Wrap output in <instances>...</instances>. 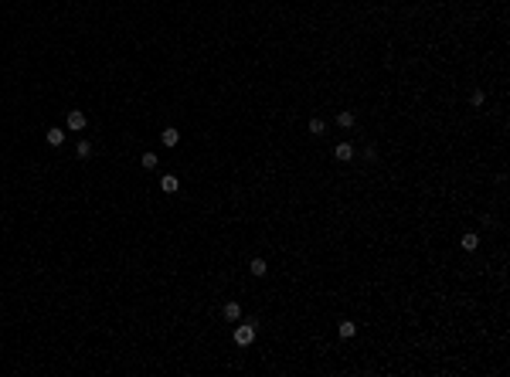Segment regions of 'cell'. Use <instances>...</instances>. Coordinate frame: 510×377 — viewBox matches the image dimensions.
Masks as SVG:
<instances>
[{
  "label": "cell",
  "instance_id": "4",
  "mask_svg": "<svg viewBox=\"0 0 510 377\" xmlns=\"http://www.w3.org/2000/svg\"><path fill=\"white\" fill-rule=\"evenodd\" d=\"M44 140H48V147H62V143H65V129H58V126H51V129L44 133Z\"/></svg>",
  "mask_w": 510,
  "mask_h": 377
},
{
  "label": "cell",
  "instance_id": "8",
  "mask_svg": "<svg viewBox=\"0 0 510 377\" xmlns=\"http://www.w3.org/2000/svg\"><path fill=\"white\" fill-rule=\"evenodd\" d=\"M337 160H340V163H347V160H354V147H351V143H340V147H337Z\"/></svg>",
  "mask_w": 510,
  "mask_h": 377
},
{
  "label": "cell",
  "instance_id": "3",
  "mask_svg": "<svg viewBox=\"0 0 510 377\" xmlns=\"http://www.w3.org/2000/svg\"><path fill=\"white\" fill-rule=\"evenodd\" d=\"M160 190H163V194H177V190H180V180H177L174 173H163V177H160Z\"/></svg>",
  "mask_w": 510,
  "mask_h": 377
},
{
  "label": "cell",
  "instance_id": "10",
  "mask_svg": "<svg viewBox=\"0 0 510 377\" xmlns=\"http://www.w3.org/2000/svg\"><path fill=\"white\" fill-rule=\"evenodd\" d=\"M156 163H160L156 153H143V156H140V167H143V170H156Z\"/></svg>",
  "mask_w": 510,
  "mask_h": 377
},
{
  "label": "cell",
  "instance_id": "6",
  "mask_svg": "<svg viewBox=\"0 0 510 377\" xmlns=\"http://www.w3.org/2000/svg\"><path fill=\"white\" fill-rule=\"evenodd\" d=\"M221 313H224V319H228V323L242 319V306H238V302H224V309H221Z\"/></svg>",
  "mask_w": 510,
  "mask_h": 377
},
{
  "label": "cell",
  "instance_id": "7",
  "mask_svg": "<svg viewBox=\"0 0 510 377\" xmlns=\"http://www.w3.org/2000/svg\"><path fill=\"white\" fill-rule=\"evenodd\" d=\"M248 272H252L255 279H262V275L269 272V265H266V258H252V265H248Z\"/></svg>",
  "mask_w": 510,
  "mask_h": 377
},
{
  "label": "cell",
  "instance_id": "11",
  "mask_svg": "<svg viewBox=\"0 0 510 377\" xmlns=\"http://www.w3.org/2000/svg\"><path fill=\"white\" fill-rule=\"evenodd\" d=\"M480 248V238L476 234H463V251H476Z\"/></svg>",
  "mask_w": 510,
  "mask_h": 377
},
{
  "label": "cell",
  "instance_id": "13",
  "mask_svg": "<svg viewBox=\"0 0 510 377\" xmlns=\"http://www.w3.org/2000/svg\"><path fill=\"white\" fill-rule=\"evenodd\" d=\"M337 123H340L344 129H351V126H354V112H340V116H337Z\"/></svg>",
  "mask_w": 510,
  "mask_h": 377
},
{
  "label": "cell",
  "instance_id": "9",
  "mask_svg": "<svg viewBox=\"0 0 510 377\" xmlns=\"http://www.w3.org/2000/svg\"><path fill=\"white\" fill-rule=\"evenodd\" d=\"M75 153H78V160H89V156H92V143H89V140H78Z\"/></svg>",
  "mask_w": 510,
  "mask_h": 377
},
{
  "label": "cell",
  "instance_id": "2",
  "mask_svg": "<svg viewBox=\"0 0 510 377\" xmlns=\"http://www.w3.org/2000/svg\"><path fill=\"white\" fill-rule=\"evenodd\" d=\"M85 123H89V119H85V112H82V109H72V112H68V119H65V126H68L72 133H82V129H85Z\"/></svg>",
  "mask_w": 510,
  "mask_h": 377
},
{
  "label": "cell",
  "instance_id": "5",
  "mask_svg": "<svg viewBox=\"0 0 510 377\" xmlns=\"http://www.w3.org/2000/svg\"><path fill=\"white\" fill-rule=\"evenodd\" d=\"M160 140H163V147H177V143H180V133H177L174 126H167V129L160 133Z\"/></svg>",
  "mask_w": 510,
  "mask_h": 377
},
{
  "label": "cell",
  "instance_id": "14",
  "mask_svg": "<svg viewBox=\"0 0 510 377\" xmlns=\"http://www.w3.org/2000/svg\"><path fill=\"white\" fill-rule=\"evenodd\" d=\"M323 129H327V123H323V119H310V133H313V136H320Z\"/></svg>",
  "mask_w": 510,
  "mask_h": 377
},
{
  "label": "cell",
  "instance_id": "15",
  "mask_svg": "<svg viewBox=\"0 0 510 377\" xmlns=\"http://www.w3.org/2000/svg\"><path fill=\"white\" fill-rule=\"evenodd\" d=\"M469 102H473V105H483V102H487V95H483V92H480V88H476V92H473V95H469Z\"/></svg>",
  "mask_w": 510,
  "mask_h": 377
},
{
  "label": "cell",
  "instance_id": "1",
  "mask_svg": "<svg viewBox=\"0 0 510 377\" xmlns=\"http://www.w3.org/2000/svg\"><path fill=\"white\" fill-rule=\"evenodd\" d=\"M255 326H259L255 319H245V323L235 330V343H238V347H248V343L255 340Z\"/></svg>",
  "mask_w": 510,
  "mask_h": 377
},
{
  "label": "cell",
  "instance_id": "12",
  "mask_svg": "<svg viewBox=\"0 0 510 377\" xmlns=\"http://www.w3.org/2000/svg\"><path fill=\"white\" fill-rule=\"evenodd\" d=\"M337 333H340V336H344V340H351V336H354V333H357V326H354V323H351V319H344V323H340V330H337Z\"/></svg>",
  "mask_w": 510,
  "mask_h": 377
}]
</instances>
